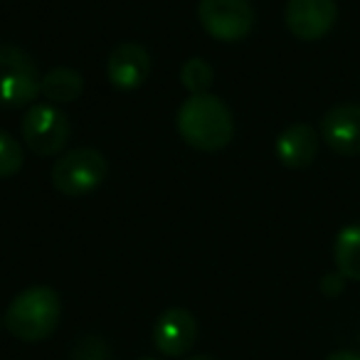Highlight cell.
I'll list each match as a JSON object with an SVG mask.
<instances>
[{
	"instance_id": "obj_8",
	"label": "cell",
	"mask_w": 360,
	"mask_h": 360,
	"mask_svg": "<svg viewBox=\"0 0 360 360\" xmlns=\"http://www.w3.org/2000/svg\"><path fill=\"white\" fill-rule=\"evenodd\" d=\"M321 139L333 153L360 155V104H338L321 119Z\"/></svg>"
},
{
	"instance_id": "obj_12",
	"label": "cell",
	"mask_w": 360,
	"mask_h": 360,
	"mask_svg": "<svg viewBox=\"0 0 360 360\" xmlns=\"http://www.w3.org/2000/svg\"><path fill=\"white\" fill-rule=\"evenodd\" d=\"M40 91L50 101L57 104H70V101L79 99L84 91V77L72 67H55L50 70L40 82Z\"/></svg>"
},
{
	"instance_id": "obj_6",
	"label": "cell",
	"mask_w": 360,
	"mask_h": 360,
	"mask_svg": "<svg viewBox=\"0 0 360 360\" xmlns=\"http://www.w3.org/2000/svg\"><path fill=\"white\" fill-rule=\"evenodd\" d=\"M198 18L202 30L220 42H240L255 27V8L250 0H200Z\"/></svg>"
},
{
	"instance_id": "obj_16",
	"label": "cell",
	"mask_w": 360,
	"mask_h": 360,
	"mask_svg": "<svg viewBox=\"0 0 360 360\" xmlns=\"http://www.w3.org/2000/svg\"><path fill=\"white\" fill-rule=\"evenodd\" d=\"M72 360H109V345L101 335H84L72 348Z\"/></svg>"
},
{
	"instance_id": "obj_14",
	"label": "cell",
	"mask_w": 360,
	"mask_h": 360,
	"mask_svg": "<svg viewBox=\"0 0 360 360\" xmlns=\"http://www.w3.org/2000/svg\"><path fill=\"white\" fill-rule=\"evenodd\" d=\"M212 82H215V70L202 57H191L186 65L180 67V84L186 86L193 96L210 94Z\"/></svg>"
},
{
	"instance_id": "obj_15",
	"label": "cell",
	"mask_w": 360,
	"mask_h": 360,
	"mask_svg": "<svg viewBox=\"0 0 360 360\" xmlns=\"http://www.w3.org/2000/svg\"><path fill=\"white\" fill-rule=\"evenodd\" d=\"M25 163L22 146L8 131L0 129V178H13Z\"/></svg>"
},
{
	"instance_id": "obj_7",
	"label": "cell",
	"mask_w": 360,
	"mask_h": 360,
	"mask_svg": "<svg viewBox=\"0 0 360 360\" xmlns=\"http://www.w3.org/2000/svg\"><path fill=\"white\" fill-rule=\"evenodd\" d=\"M338 6L335 0H289L284 8V22L294 37L316 42L335 25Z\"/></svg>"
},
{
	"instance_id": "obj_20",
	"label": "cell",
	"mask_w": 360,
	"mask_h": 360,
	"mask_svg": "<svg viewBox=\"0 0 360 360\" xmlns=\"http://www.w3.org/2000/svg\"><path fill=\"white\" fill-rule=\"evenodd\" d=\"M141 360H153V358H141Z\"/></svg>"
},
{
	"instance_id": "obj_9",
	"label": "cell",
	"mask_w": 360,
	"mask_h": 360,
	"mask_svg": "<svg viewBox=\"0 0 360 360\" xmlns=\"http://www.w3.org/2000/svg\"><path fill=\"white\" fill-rule=\"evenodd\" d=\"M150 75V55L139 42H121L114 47L106 62V77L111 86L121 91H134L141 84H146Z\"/></svg>"
},
{
	"instance_id": "obj_13",
	"label": "cell",
	"mask_w": 360,
	"mask_h": 360,
	"mask_svg": "<svg viewBox=\"0 0 360 360\" xmlns=\"http://www.w3.org/2000/svg\"><path fill=\"white\" fill-rule=\"evenodd\" d=\"M335 271L350 281H360V225H348L338 232L333 245Z\"/></svg>"
},
{
	"instance_id": "obj_5",
	"label": "cell",
	"mask_w": 360,
	"mask_h": 360,
	"mask_svg": "<svg viewBox=\"0 0 360 360\" xmlns=\"http://www.w3.org/2000/svg\"><path fill=\"white\" fill-rule=\"evenodd\" d=\"M20 136L32 153L42 155V158L57 155L65 150L72 136L70 116L52 104H37L22 116Z\"/></svg>"
},
{
	"instance_id": "obj_11",
	"label": "cell",
	"mask_w": 360,
	"mask_h": 360,
	"mask_svg": "<svg viewBox=\"0 0 360 360\" xmlns=\"http://www.w3.org/2000/svg\"><path fill=\"white\" fill-rule=\"evenodd\" d=\"M319 134L314 126L309 124H294L284 129L276 139V158L286 165V168H309L319 155Z\"/></svg>"
},
{
	"instance_id": "obj_4",
	"label": "cell",
	"mask_w": 360,
	"mask_h": 360,
	"mask_svg": "<svg viewBox=\"0 0 360 360\" xmlns=\"http://www.w3.org/2000/svg\"><path fill=\"white\" fill-rule=\"evenodd\" d=\"M40 70L25 50L0 45V109H20L40 91Z\"/></svg>"
},
{
	"instance_id": "obj_2",
	"label": "cell",
	"mask_w": 360,
	"mask_h": 360,
	"mask_svg": "<svg viewBox=\"0 0 360 360\" xmlns=\"http://www.w3.org/2000/svg\"><path fill=\"white\" fill-rule=\"evenodd\" d=\"M62 304L50 286H30L11 301L6 311V328L25 343H40L55 333Z\"/></svg>"
},
{
	"instance_id": "obj_3",
	"label": "cell",
	"mask_w": 360,
	"mask_h": 360,
	"mask_svg": "<svg viewBox=\"0 0 360 360\" xmlns=\"http://www.w3.org/2000/svg\"><path fill=\"white\" fill-rule=\"evenodd\" d=\"M109 175V160L96 148L67 150L52 165V186L65 198H84L94 193Z\"/></svg>"
},
{
	"instance_id": "obj_10",
	"label": "cell",
	"mask_w": 360,
	"mask_h": 360,
	"mask_svg": "<svg viewBox=\"0 0 360 360\" xmlns=\"http://www.w3.org/2000/svg\"><path fill=\"white\" fill-rule=\"evenodd\" d=\"M198 338V321L188 309H168L153 326V343L168 358L188 353Z\"/></svg>"
},
{
	"instance_id": "obj_1",
	"label": "cell",
	"mask_w": 360,
	"mask_h": 360,
	"mask_svg": "<svg viewBox=\"0 0 360 360\" xmlns=\"http://www.w3.org/2000/svg\"><path fill=\"white\" fill-rule=\"evenodd\" d=\"M180 139L195 150H212L225 148L235 134V121L222 99L212 94H195L188 96L175 116Z\"/></svg>"
},
{
	"instance_id": "obj_19",
	"label": "cell",
	"mask_w": 360,
	"mask_h": 360,
	"mask_svg": "<svg viewBox=\"0 0 360 360\" xmlns=\"http://www.w3.org/2000/svg\"><path fill=\"white\" fill-rule=\"evenodd\" d=\"M188 360H215V358H207V355H195V358H188Z\"/></svg>"
},
{
	"instance_id": "obj_18",
	"label": "cell",
	"mask_w": 360,
	"mask_h": 360,
	"mask_svg": "<svg viewBox=\"0 0 360 360\" xmlns=\"http://www.w3.org/2000/svg\"><path fill=\"white\" fill-rule=\"evenodd\" d=\"M326 360H360V355L353 353V350H335V353H330Z\"/></svg>"
},
{
	"instance_id": "obj_17",
	"label": "cell",
	"mask_w": 360,
	"mask_h": 360,
	"mask_svg": "<svg viewBox=\"0 0 360 360\" xmlns=\"http://www.w3.org/2000/svg\"><path fill=\"white\" fill-rule=\"evenodd\" d=\"M343 289H345V276L340 274V271L323 274V279H321V294L338 296V294H343Z\"/></svg>"
}]
</instances>
